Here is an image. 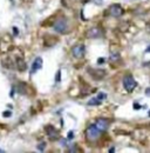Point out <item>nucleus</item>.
I'll list each match as a JSON object with an SVG mask.
<instances>
[{
    "label": "nucleus",
    "instance_id": "1",
    "mask_svg": "<svg viewBox=\"0 0 150 153\" xmlns=\"http://www.w3.org/2000/svg\"><path fill=\"white\" fill-rule=\"evenodd\" d=\"M101 133H102V132L95 126V124L89 125V126L86 129V138H87V140H88V141H90V143L96 141V140L100 138V135H101Z\"/></svg>",
    "mask_w": 150,
    "mask_h": 153
},
{
    "label": "nucleus",
    "instance_id": "2",
    "mask_svg": "<svg viewBox=\"0 0 150 153\" xmlns=\"http://www.w3.org/2000/svg\"><path fill=\"white\" fill-rule=\"evenodd\" d=\"M136 85H137V84H136V80L134 79L133 75L128 74V75H126V76L123 78V87L126 88V91L133 92V91L135 90Z\"/></svg>",
    "mask_w": 150,
    "mask_h": 153
},
{
    "label": "nucleus",
    "instance_id": "3",
    "mask_svg": "<svg viewBox=\"0 0 150 153\" xmlns=\"http://www.w3.org/2000/svg\"><path fill=\"white\" fill-rule=\"evenodd\" d=\"M103 35V30L101 27H92L90 30H88L86 32V37L89 38V39H96V38H101Z\"/></svg>",
    "mask_w": 150,
    "mask_h": 153
},
{
    "label": "nucleus",
    "instance_id": "4",
    "mask_svg": "<svg viewBox=\"0 0 150 153\" xmlns=\"http://www.w3.org/2000/svg\"><path fill=\"white\" fill-rule=\"evenodd\" d=\"M72 54H73L74 58H76V59L83 58L84 54H86V47H84V45H82V44L75 45V46L72 48Z\"/></svg>",
    "mask_w": 150,
    "mask_h": 153
},
{
    "label": "nucleus",
    "instance_id": "5",
    "mask_svg": "<svg viewBox=\"0 0 150 153\" xmlns=\"http://www.w3.org/2000/svg\"><path fill=\"white\" fill-rule=\"evenodd\" d=\"M107 13H109V16L111 17H115V18H119L123 14V8L119 5V4H114V5H111L108 11H107Z\"/></svg>",
    "mask_w": 150,
    "mask_h": 153
},
{
    "label": "nucleus",
    "instance_id": "6",
    "mask_svg": "<svg viewBox=\"0 0 150 153\" xmlns=\"http://www.w3.org/2000/svg\"><path fill=\"white\" fill-rule=\"evenodd\" d=\"M54 30L58 33L61 34H65L67 32V21L65 19H59L54 22Z\"/></svg>",
    "mask_w": 150,
    "mask_h": 153
},
{
    "label": "nucleus",
    "instance_id": "7",
    "mask_svg": "<svg viewBox=\"0 0 150 153\" xmlns=\"http://www.w3.org/2000/svg\"><path fill=\"white\" fill-rule=\"evenodd\" d=\"M45 131H46L47 135L49 137V139H51V140H56V139L59 138L58 131L55 130V127H53L52 125H47V126L45 127Z\"/></svg>",
    "mask_w": 150,
    "mask_h": 153
},
{
    "label": "nucleus",
    "instance_id": "8",
    "mask_svg": "<svg viewBox=\"0 0 150 153\" xmlns=\"http://www.w3.org/2000/svg\"><path fill=\"white\" fill-rule=\"evenodd\" d=\"M95 126L97 127V129L101 131L102 133L104 132V131H107V129H108V126H109V121L107 120V119H104V118H100V119H97L95 123Z\"/></svg>",
    "mask_w": 150,
    "mask_h": 153
},
{
    "label": "nucleus",
    "instance_id": "9",
    "mask_svg": "<svg viewBox=\"0 0 150 153\" xmlns=\"http://www.w3.org/2000/svg\"><path fill=\"white\" fill-rule=\"evenodd\" d=\"M42 67V59L40 57H38L34 62H33V65H32V73H35L36 71H39L40 68Z\"/></svg>",
    "mask_w": 150,
    "mask_h": 153
},
{
    "label": "nucleus",
    "instance_id": "10",
    "mask_svg": "<svg viewBox=\"0 0 150 153\" xmlns=\"http://www.w3.org/2000/svg\"><path fill=\"white\" fill-rule=\"evenodd\" d=\"M27 90H28L27 84H25V83H19L18 84V92L20 94H26L27 93Z\"/></svg>",
    "mask_w": 150,
    "mask_h": 153
},
{
    "label": "nucleus",
    "instance_id": "11",
    "mask_svg": "<svg viewBox=\"0 0 150 153\" xmlns=\"http://www.w3.org/2000/svg\"><path fill=\"white\" fill-rule=\"evenodd\" d=\"M104 74H106V72L103 70H94V72H92V75L94 76L95 79H97V80L103 78Z\"/></svg>",
    "mask_w": 150,
    "mask_h": 153
},
{
    "label": "nucleus",
    "instance_id": "12",
    "mask_svg": "<svg viewBox=\"0 0 150 153\" xmlns=\"http://www.w3.org/2000/svg\"><path fill=\"white\" fill-rule=\"evenodd\" d=\"M101 103H102V101L96 97V98H93V99H90V100L88 101V105H90V106H93V105H94V106H97V105H100Z\"/></svg>",
    "mask_w": 150,
    "mask_h": 153
},
{
    "label": "nucleus",
    "instance_id": "13",
    "mask_svg": "<svg viewBox=\"0 0 150 153\" xmlns=\"http://www.w3.org/2000/svg\"><path fill=\"white\" fill-rule=\"evenodd\" d=\"M17 65H18V68H19L20 71H25V68H26V64L23 62L22 59H18V60H17Z\"/></svg>",
    "mask_w": 150,
    "mask_h": 153
},
{
    "label": "nucleus",
    "instance_id": "14",
    "mask_svg": "<svg viewBox=\"0 0 150 153\" xmlns=\"http://www.w3.org/2000/svg\"><path fill=\"white\" fill-rule=\"evenodd\" d=\"M97 98L102 101V100H104V99L107 98V94H106V93H98V94H97Z\"/></svg>",
    "mask_w": 150,
    "mask_h": 153
},
{
    "label": "nucleus",
    "instance_id": "15",
    "mask_svg": "<svg viewBox=\"0 0 150 153\" xmlns=\"http://www.w3.org/2000/svg\"><path fill=\"white\" fill-rule=\"evenodd\" d=\"M68 151L69 152H79V148L76 147V145H73V147H70Z\"/></svg>",
    "mask_w": 150,
    "mask_h": 153
},
{
    "label": "nucleus",
    "instance_id": "16",
    "mask_svg": "<svg viewBox=\"0 0 150 153\" xmlns=\"http://www.w3.org/2000/svg\"><path fill=\"white\" fill-rule=\"evenodd\" d=\"M119 58H120L119 54H116V53H111V57H110L111 60H116V59H119Z\"/></svg>",
    "mask_w": 150,
    "mask_h": 153
},
{
    "label": "nucleus",
    "instance_id": "17",
    "mask_svg": "<svg viewBox=\"0 0 150 153\" xmlns=\"http://www.w3.org/2000/svg\"><path fill=\"white\" fill-rule=\"evenodd\" d=\"M38 148H39L40 151H44V150H45V143L39 144V145H38Z\"/></svg>",
    "mask_w": 150,
    "mask_h": 153
},
{
    "label": "nucleus",
    "instance_id": "18",
    "mask_svg": "<svg viewBox=\"0 0 150 153\" xmlns=\"http://www.w3.org/2000/svg\"><path fill=\"white\" fill-rule=\"evenodd\" d=\"M11 114H12L11 111H6V112L3 113V116H4V117H11Z\"/></svg>",
    "mask_w": 150,
    "mask_h": 153
},
{
    "label": "nucleus",
    "instance_id": "19",
    "mask_svg": "<svg viewBox=\"0 0 150 153\" xmlns=\"http://www.w3.org/2000/svg\"><path fill=\"white\" fill-rule=\"evenodd\" d=\"M73 135H74V132H73V131H69V132H68V139H69V140H72V139L74 138Z\"/></svg>",
    "mask_w": 150,
    "mask_h": 153
},
{
    "label": "nucleus",
    "instance_id": "20",
    "mask_svg": "<svg viewBox=\"0 0 150 153\" xmlns=\"http://www.w3.org/2000/svg\"><path fill=\"white\" fill-rule=\"evenodd\" d=\"M60 75H61V71H58V75L55 76V80L56 81H60Z\"/></svg>",
    "mask_w": 150,
    "mask_h": 153
},
{
    "label": "nucleus",
    "instance_id": "21",
    "mask_svg": "<svg viewBox=\"0 0 150 153\" xmlns=\"http://www.w3.org/2000/svg\"><path fill=\"white\" fill-rule=\"evenodd\" d=\"M134 108H135V110H140V108H141V105L135 103V104H134Z\"/></svg>",
    "mask_w": 150,
    "mask_h": 153
},
{
    "label": "nucleus",
    "instance_id": "22",
    "mask_svg": "<svg viewBox=\"0 0 150 153\" xmlns=\"http://www.w3.org/2000/svg\"><path fill=\"white\" fill-rule=\"evenodd\" d=\"M97 62H98V64H103V62H104V58H98Z\"/></svg>",
    "mask_w": 150,
    "mask_h": 153
},
{
    "label": "nucleus",
    "instance_id": "23",
    "mask_svg": "<svg viewBox=\"0 0 150 153\" xmlns=\"http://www.w3.org/2000/svg\"><path fill=\"white\" fill-rule=\"evenodd\" d=\"M80 1H81L82 4H86V3H88V1H89V0H80Z\"/></svg>",
    "mask_w": 150,
    "mask_h": 153
},
{
    "label": "nucleus",
    "instance_id": "24",
    "mask_svg": "<svg viewBox=\"0 0 150 153\" xmlns=\"http://www.w3.org/2000/svg\"><path fill=\"white\" fill-rule=\"evenodd\" d=\"M147 52H149V53H150V45H149V47L147 48Z\"/></svg>",
    "mask_w": 150,
    "mask_h": 153
},
{
    "label": "nucleus",
    "instance_id": "25",
    "mask_svg": "<svg viewBox=\"0 0 150 153\" xmlns=\"http://www.w3.org/2000/svg\"><path fill=\"white\" fill-rule=\"evenodd\" d=\"M147 93H148V94H150V88H148V90H147Z\"/></svg>",
    "mask_w": 150,
    "mask_h": 153
},
{
    "label": "nucleus",
    "instance_id": "26",
    "mask_svg": "<svg viewBox=\"0 0 150 153\" xmlns=\"http://www.w3.org/2000/svg\"><path fill=\"white\" fill-rule=\"evenodd\" d=\"M149 117H150V112H149Z\"/></svg>",
    "mask_w": 150,
    "mask_h": 153
}]
</instances>
